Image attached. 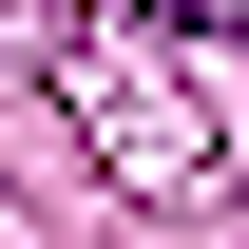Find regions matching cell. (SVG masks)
<instances>
[{"mask_svg": "<svg viewBox=\"0 0 249 249\" xmlns=\"http://www.w3.org/2000/svg\"><path fill=\"white\" fill-rule=\"evenodd\" d=\"M154 19H192V38H249V0H154Z\"/></svg>", "mask_w": 249, "mask_h": 249, "instance_id": "1", "label": "cell"}]
</instances>
